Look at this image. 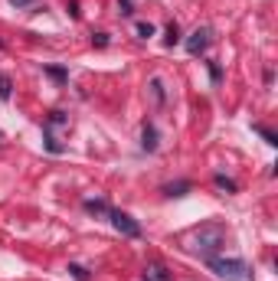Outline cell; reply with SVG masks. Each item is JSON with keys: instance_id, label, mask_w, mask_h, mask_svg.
I'll list each match as a JSON object with an SVG mask.
<instances>
[{"instance_id": "18", "label": "cell", "mask_w": 278, "mask_h": 281, "mask_svg": "<svg viewBox=\"0 0 278 281\" xmlns=\"http://www.w3.org/2000/svg\"><path fill=\"white\" fill-rule=\"evenodd\" d=\"M118 13H121V17H131V13H134V4H131V0H118Z\"/></svg>"}, {"instance_id": "5", "label": "cell", "mask_w": 278, "mask_h": 281, "mask_svg": "<svg viewBox=\"0 0 278 281\" xmlns=\"http://www.w3.org/2000/svg\"><path fill=\"white\" fill-rule=\"evenodd\" d=\"M141 147L148 150V154H154V150H157V128L151 125V121H144V131H141Z\"/></svg>"}, {"instance_id": "3", "label": "cell", "mask_w": 278, "mask_h": 281, "mask_svg": "<svg viewBox=\"0 0 278 281\" xmlns=\"http://www.w3.org/2000/svg\"><path fill=\"white\" fill-rule=\"evenodd\" d=\"M108 216H111V226H115V229L121 232V236H128V239H137V236H141V226H137L134 219L128 216V212H121V209H111Z\"/></svg>"}, {"instance_id": "2", "label": "cell", "mask_w": 278, "mask_h": 281, "mask_svg": "<svg viewBox=\"0 0 278 281\" xmlns=\"http://www.w3.org/2000/svg\"><path fill=\"white\" fill-rule=\"evenodd\" d=\"M210 262V268L216 271L219 278H226V281H249L252 278V271H249V265L242 262V258H206Z\"/></svg>"}, {"instance_id": "11", "label": "cell", "mask_w": 278, "mask_h": 281, "mask_svg": "<svg viewBox=\"0 0 278 281\" xmlns=\"http://www.w3.org/2000/svg\"><path fill=\"white\" fill-rule=\"evenodd\" d=\"M10 95H13V82H10V75H4V72H0V98H4V101H10Z\"/></svg>"}, {"instance_id": "15", "label": "cell", "mask_w": 278, "mask_h": 281, "mask_svg": "<svg viewBox=\"0 0 278 281\" xmlns=\"http://www.w3.org/2000/svg\"><path fill=\"white\" fill-rule=\"evenodd\" d=\"M137 36L151 39V36H154V23H144V20H141V23H137Z\"/></svg>"}, {"instance_id": "12", "label": "cell", "mask_w": 278, "mask_h": 281, "mask_svg": "<svg viewBox=\"0 0 278 281\" xmlns=\"http://www.w3.org/2000/svg\"><path fill=\"white\" fill-rule=\"evenodd\" d=\"M164 43H167V46H177V43H180V26H177V23H170V26H167Z\"/></svg>"}, {"instance_id": "17", "label": "cell", "mask_w": 278, "mask_h": 281, "mask_svg": "<svg viewBox=\"0 0 278 281\" xmlns=\"http://www.w3.org/2000/svg\"><path fill=\"white\" fill-rule=\"evenodd\" d=\"M69 271H72V278H75V281H88V271L82 268V265H69Z\"/></svg>"}, {"instance_id": "21", "label": "cell", "mask_w": 278, "mask_h": 281, "mask_svg": "<svg viewBox=\"0 0 278 281\" xmlns=\"http://www.w3.org/2000/svg\"><path fill=\"white\" fill-rule=\"evenodd\" d=\"M92 43L99 46V49H102V46H108V33H95V36H92Z\"/></svg>"}, {"instance_id": "8", "label": "cell", "mask_w": 278, "mask_h": 281, "mask_svg": "<svg viewBox=\"0 0 278 281\" xmlns=\"http://www.w3.org/2000/svg\"><path fill=\"white\" fill-rule=\"evenodd\" d=\"M46 75H50L53 82H59V85H66V82H69V72L62 69V66H46Z\"/></svg>"}, {"instance_id": "16", "label": "cell", "mask_w": 278, "mask_h": 281, "mask_svg": "<svg viewBox=\"0 0 278 281\" xmlns=\"http://www.w3.org/2000/svg\"><path fill=\"white\" fill-rule=\"evenodd\" d=\"M66 121H69V118H66V111H53L50 118H46V125L53 128V125H66Z\"/></svg>"}, {"instance_id": "6", "label": "cell", "mask_w": 278, "mask_h": 281, "mask_svg": "<svg viewBox=\"0 0 278 281\" xmlns=\"http://www.w3.org/2000/svg\"><path fill=\"white\" fill-rule=\"evenodd\" d=\"M148 88H151V95H154V101H157V105H164V101H167V92H164V82L157 79V75H154V79L148 82Z\"/></svg>"}, {"instance_id": "20", "label": "cell", "mask_w": 278, "mask_h": 281, "mask_svg": "<svg viewBox=\"0 0 278 281\" xmlns=\"http://www.w3.org/2000/svg\"><path fill=\"white\" fill-rule=\"evenodd\" d=\"M210 79H213V82H219V79H222V69H219V63H210Z\"/></svg>"}, {"instance_id": "14", "label": "cell", "mask_w": 278, "mask_h": 281, "mask_svg": "<svg viewBox=\"0 0 278 281\" xmlns=\"http://www.w3.org/2000/svg\"><path fill=\"white\" fill-rule=\"evenodd\" d=\"M216 187L226 190V193H236V183L229 180V177H222V174H216Z\"/></svg>"}, {"instance_id": "23", "label": "cell", "mask_w": 278, "mask_h": 281, "mask_svg": "<svg viewBox=\"0 0 278 281\" xmlns=\"http://www.w3.org/2000/svg\"><path fill=\"white\" fill-rule=\"evenodd\" d=\"M0 144H4V141H0Z\"/></svg>"}, {"instance_id": "22", "label": "cell", "mask_w": 278, "mask_h": 281, "mask_svg": "<svg viewBox=\"0 0 278 281\" xmlns=\"http://www.w3.org/2000/svg\"><path fill=\"white\" fill-rule=\"evenodd\" d=\"M13 7H17V10H26V7H33V0H10Z\"/></svg>"}, {"instance_id": "7", "label": "cell", "mask_w": 278, "mask_h": 281, "mask_svg": "<svg viewBox=\"0 0 278 281\" xmlns=\"http://www.w3.org/2000/svg\"><path fill=\"white\" fill-rule=\"evenodd\" d=\"M43 144H46V150H50V154H62V150H66L59 141L53 138V131H50V128H43Z\"/></svg>"}, {"instance_id": "19", "label": "cell", "mask_w": 278, "mask_h": 281, "mask_svg": "<svg viewBox=\"0 0 278 281\" xmlns=\"http://www.w3.org/2000/svg\"><path fill=\"white\" fill-rule=\"evenodd\" d=\"M255 131H259L262 138H265V144H278V138H275L272 131H268V128H255Z\"/></svg>"}, {"instance_id": "10", "label": "cell", "mask_w": 278, "mask_h": 281, "mask_svg": "<svg viewBox=\"0 0 278 281\" xmlns=\"http://www.w3.org/2000/svg\"><path fill=\"white\" fill-rule=\"evenodd\" d=\"M148 281H170V271H167L164 265H151V271H148Z\"/></svg>"}, {"instance_id": "4", "label": "cell", "mask_w": 278, "mask_h": 281, "mask_svg": "<svg viewBox=\"0 0 278 281\" xmlns=\"http://www.w3.org/2000/svg\"><path fill=\"white\" fill-rule=\"evenodd\" d=\"M210 36H213V33L206 30V26H197V30L187 36V52H190V56H200V52H206V46H210Z\"/></svg>"}, {"instance_id": "9", "label": "cell", "mask_w": 278, "mask_h": 281, "mask_svg": "<svg viewBox=\"0 0 278 281\" xmlns=\"http://www.w3.org/2000/svg\"><path fill=\"white\" fill-rule=\"evenodd\" d=\"M164 193H167V196H183V193H190V183H187V180H180V183H167Z\"/></svg>"}, {"instance_id": "13", "label": "cell", "mask_w": 278, "mask_h": 281, "mask_svg": "<svg viewBox=\"0 0 278 281\" xmlns=\"http://www.w3.org/2000/svg\"><path fill=\"white\" fill-rule=\"evenodd\" d=\"M85 209H88V212H111L105 200H85Z\"/></svg>"}, {"instance_id": "1", "label": "cell", "mask_w": 278, "mask_h": 281, "mask_svg": "<svg viewBox=\"0 0 278 281\" xmlns=\"http://www.w3.org/2000/svg\"><path fill=\"white\" fill-rule=\"evenodd\" d=\"M222 245H226V229L216 226V222L200 226V229L190 236V252H197L200 258H213Z\"/></svg>"}]
</instances>
